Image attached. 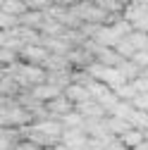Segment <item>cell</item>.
Returning a JSON list of instances; mask_svg holds the SVG:
<instances>
[{"mask_svg":"<svg viewBox=\"0 0 148 150\" xmlns=\"http://www.w3.org/2000/svg\"><path fill=\"white\" fill-rule=\"evenodd\" d=\"M65 96L74 103V105H79V103H86V100H91V91H88V86H81V83H69L67 88H65Z\"/></svg>","mask_w":148,"mask_h":150,"instance_id":"cell-4","label":"cell"},{"mask_svg":"<svg viewBox=\"0 0 148 150\" xmlns=\"http://www.w3.org/2000/svg\"><path fill=\"white\" fill-rule=\"evenodd\" d=\"M132 83L136 86L139 93H148V76H143V74H141V76H139L136 81H132Z\"/></svg>","mask_w":148,"mask_h":150,"instance_id":"cell-13","label":"cell"},{"mask_svg":"<svg viewBox=\"0 0 148 150\" xmlns=\"http://www.w3.org/2000/svg\"><path fill=\"white\" fill-rule=\"evenodd\" d=\"M120 141H122L129 150H134V148H139V145L146 141V131H141V129H129L124 136H120Z\"/></svg>","mask_w":148,"mask_h":150,"instance_id":"cell-5","label":"cell"},{"mask_svg":"<svg viewBox=\"0 0 148 150\" xmlns=\"http://www.w3.org/2000/svg\"><path fill=\"white\" fill-rule=\"evenodd\" d=\"M129 122H132V126H134V129L148 131V112H143V110H136V107H134V112H132V117H129Z\"/></svg>","mask_w":148,"mask_h":150,"instance_id":"cell-10","label":"cell"},{"mask_svg":"<svg viewBox=\"0 0 148 150\" xmlns=\"http://www.w3.org/2000/svg\"><path fill=\"white\" fill-rule=\"evenodd\" d=\"M50 57V50L43 45V43H31V45H24V50L19 52V60L26 62V64H46V60Z\"/></svg>","mask_w":148,"mask_h":150,"instance_id":"cell-1","label":"cell"},{"mask_svg":"<svg viewBox=\"0 0 148 150\" xmlns=\"http://www.w3.org/2000/svg\"><path fill=\"white\" fill-rule=\"evenodd\" d=\"M120 3H124V0H120ZM129 3H132V0H129Z\"/></svg>","mask_w":148,"mask_h":150,"instance_id":"cell-18","label":"cell"},{"mask_svg":"<svg viewBox=\"0 0 148 150\" xmlns=\"http://www.w3.org/2000/svg\"><path fill=\"white\" fill-rule=\"evenodd\" d=\"M107 126H110V131H112V136H117V138H120V136H124L129 129H134L129 119H122V117H112V115L107 117Z\"/></svg>","mask_w":148,"mask_h":150,"instance_id":"cell-6","label":"cell"},{"mask_svg":"<svg viewBox=\"0 0 148 150\" xmlns=\"http://www.w3.org/2000/svg\"><path fill=\"white\" fill-rule=\"evenodd\" d=\"M134 150H148V141H143V143H141L139 148H134Z\"/></svg>","mask_w":148,"mask_h":150,"instance_id":"cell-15","label":"cell"},{"mask_svg":"<svg viewBox=\"0 0 148 150\" xmlns=\"http://www.w3.org/2000/svg\"><path fill=\"white\" fill-rule=\"evenodd\" d=\"M62 93H65V91H62L60 86H55V83H50V81L38 83V86L31 88V96L38 100V103H50V100H55V98H60Z\"/></svg>","mask_w":148,"mask_h":150,"instance_id":"cell-2","label":"cell"},{"mask_svg":"<svg viewBox=\"0 0 148 150\" xmlns=\"http://www.w3.org/2000/svg\"><path fill=\"white\" fill-rule=\"evenodd\" d=\"M115 91V96L120 98V100H129V103H134V98L139 96V91H136V86L129 81V83H124V86H117V88H112Z\"/></svg>","mask_w":148,"mask_h":150,"instance_id":"cell-7","label":"cell"},{"mask_svg":"<svg viewBox=\"0 0 148 150\" xmlns=\"http://www.w3.org/2000/svg\"><path fill=\"white\" fill-rule=\"evenodd\" d=\"M143 76H148V67H146V69H143Z\"/></svg>","mask_w":148,"mask_h":150,"instance_id":"cell-16","label":"cell"},{"mask_svg":"<svg viewBox=\"0 0 148 150\" xmlns=\"http://www.w3.org/2000/svg\"><path fill=\"white\" fill-rule=\"evenodd\" d=\"M146 141H148V131H146Z\"/></svg>","mask_w":148,"mask_h":150,"instance_id":"cell-17","label":"cell"},{"mask_svg":"<svg viewBox=\"0 0 148 150\" xmlns=\"http://www.w3.org/2000/svg\"><path fill=\"white\" fill-rule=\"evenodd\" d=\"M134 107H136V110L148 112V93H139V96L134 98Z\"/></svg>","mask_w":148,"mask_h":150,"instance_id":"cell-12","label":"cell"},{"mask_svg":"<svg viewBox=\"0 0 148 150\" xmlns=\"http://www.w3.org/2000/svg\"><path fill=\"white\" fill-rule=\"evenodd\" d=\"M129 41L134 43L136 50H148V31H134L129 36Z\"/></svg>","mask_w":148,"mask_h":150,"instance_id":"cell-11","label":"cell"},{"mask_svg":"<svg viewBox=\"0 0 148 150\" xmlns=\"http://www.w3.org/2000/svg\"><path fill=\"white\" fill-rule=\"evenodd\" d=\"M105 150H129V148H127V145H124V143H122V141L117 138V141H112V143H110V145H107Z\"/></svg>","mask_w":148,"mask_h":150,"instance_id":"cell-14","label":"cell"},{"mask_svg":"<svg viewBox=\"0 0 148 150\" xmlns=\"http://www.w3.org/2000/svg\"><path fill=\"white\" fill-rule=\"evenodd\" d=\"M132 112H134V103L120 100V103L112 107V112H110V115H112V117H122V119H129V117H132ZM110 115H107V117H110Z\"/></svg>","mask_w":148,"mask_h":150,"instance_id":"cell-9","label":"cell"},{"mask_svg":"<svg viewBox=\"0 0 148 150\" xmlns=\"http://www.w3.org/2000/svg\"><path fill=\"white\" fill-rule=\"evenodd\" d=\"M77 112H81L84 115V119H105L107 117V112H105V107L98 103V100H86V103H79L77 105Z\"/></svg>","mask_w":148,"mask_h":150,"instance_id":"cell-3","label":"cell"},{"mask_svg":"<svg viewBox=\"0 0 148 150\" xmlns=\"http://www.w3.org/2000/svg\"><path fill=\"white\" fill-rule=\"evenodd\" d=\"M115 50L120 52V57H122V60H134V55L139 52V50L134 48V43L129 41V38H122V41L115 45Z\"/></svg>","mask_w":148,"mask_h":150,"instance_id":"cell-8","label":"cell"}]
</instances>
